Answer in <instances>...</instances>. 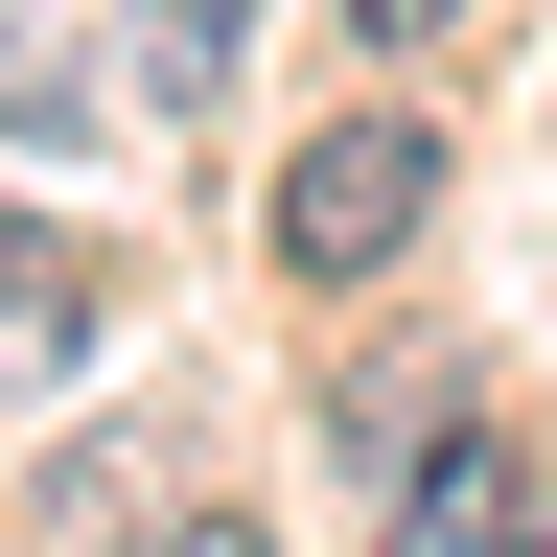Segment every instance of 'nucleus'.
<instances>
[{"mask_svg": "<svg viewBox=\"0 0 557 557\" xmlns=\"http://www.w3.org/2000/svg\"><path fill=\"white\" fill-rule=\"evenodd\" d=\"M395 534H442V557L511 534V442H418V465H395Z\"/></svg>", "mask_w": 557, "mask_h": 557, "instance_id": "obj_2", "label": "nucleus"}, {"mask_svg": "<svg viewBox=\"0 0 557 557\" xmlns=\"http://www.w3.org/2000/svg\"><path fill=\"white\" fill-rule=\"evenodd\" d=\"M418 209H442V139H418V116H325L302 163H278V256H302V278H395Z\"/></svg>", "mask_w": 557, "mask_h": 557, "instance_id": "obj_1", "label": "nucleus"}, {"mask_svg": "<svg viewBox=\"0 0 557 557\" xmlns=\"http://www.w3.org/2000/svg\"><path fill=\"white\" fill-rule=\"evenodd\" d=\"M348 24H372V47H442V24H465V0H348Z\"/></svg>", "mask_w": 557, "mask_h": 557, "instance_id": "obj_5", "label": "nucleus"}, {"mask_svg": "<svg viewBox=\"0 0 557 557\" xmlns=\"http://www.w3.org/2000/svg\"><path fill=\"white\" fill-rule=\"evenodd\" d=\"M139 47H163V94H209V70L256 47V0H139Z\"/></svg>", "mask_w": 557, "mask_h": 557, "instance_id": "obj_4", "label": "nucleus"}, {"mask_svg": "<svg viewBox=\"0 0 557 557\" xmlns=\"http://www.w3.org/2000/svg\"><path fill=\"white\" fill-rule=\"evenodd\" d=\"M0 348H24V372H47V348H94V256H47V233H0Z\"/></svg>", "mask_w": 557, "mask_h": 557, "instance_id": "obj_3", "label": "nucleus"}]
</instances>
